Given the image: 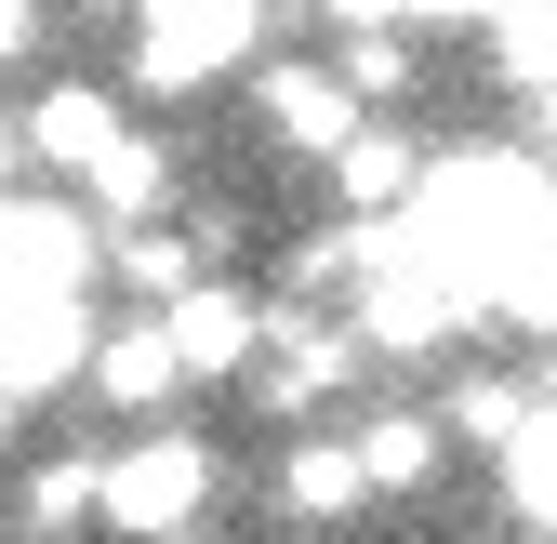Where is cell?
<instances>
[{
	"label": "cell",
	"mask_w": 557,
	"mask_h": 544,
	"mask_svg": "<svg viewBox=\"0 0 557 544\" xmlns=\"http://www.w3.org/2000/svg\"><path fill=\"white\" fill-rule=\"evenodd\" d=\"M425 147H398V133H359V147L332 160V186H345V226H385V213H411V199H425Z\"/></svg>",
	"instance_id": "cell-9"
},
{
	"label": "cell",
	"mask_w": 557,
	"mask_h": 544,
	"mask_svg": "<svg viewBox=\"0 0 557 544\" xmlns=\"http://www.w3.org/2000/svg\"><path fill=\"white\" fill-rule=\"evenodd\" d=\"M345 372H359V332H332V319H293V306H278V346H265V398H278V412H306V398H332Z\"/></svg>",
	"instance_id": "cell-8"
},
{
	"label": "cell",
	"mask_w": 557,
	"mask_h": 544,
	"mask_svg": "<svg viewBox=\"0 0 557 544\" xmlns=\"http://www.w3.org/2000/svg\"><path fill=\"white\" fill-rule=\"evenodd\" d=\"M278 505H293V518H345V505H372L359 438H293V465H278Z\"/></svg>",
	"instance_id": "cell-11"
},
{
	"label": "cell",
	"mask_w": 557,
	"mask_h": 544,
	"mask_svg": "<svg viewBox=\"0 0 557 544\" xmlns=\"http://www.w3.org/2000/svg\"><path fill=\"white\" fill-rule=\"evenodd\" d=\"M14 147H27V173H66V186H94V173L133 147V120H120V94H94V81H53V94H27Z\"/></svg>",
	"instance_id": "cell-5"
},
{
	"label": "cell",
	"mask_w": 557,
	"mask_h": 544,
	"mask_svg": "<svg viewBox=\"0 0 557 544\" xmlns=\"http://www.w3.org/2000/svg\"><path fill=\"white\" fill-rule=\"evenodd\" d=\"M531 412H544V398H531V385H505V372H465V385H451V438H478V452H518V438H531Z\"/></svg>",
	"instance_id": "cell-14"
},
{
	"label": "cell",
	"mask_w": 557,
	"mask_h": 544,
	"mask_svg": "<svg viewBox=\"0 0 557 544\" xmlns=\"http://www.w3.org/2000/svg\"><path fill=\"white\" fill-rule=\"evenodd\" d=\"M359 479H372V492H425V479H438V425H425V412H372V425H359Z\"/></svg>",
	"instance_id": "cell-13"
},
{
	"label": "cell",
	"mask_w": 557,
	"mask_h": 544,
	"mask_svg": "<svg viewBox=\"0 0 557 544\" xmlns=\"http://www.w3.org/2000/svg\"><path fill=\"white\" fill-rule=\"evenodd\" d=\"M319 14H332V27H345V40H398V27H411V14H425V0H319Z\"/></svg>",
	"instance_id": "cell-17"
},
{
	"label": "cell",
	"mask_w": 557,
	"mask_h": 544,
	"mask_svg": "<svg viewBox=\"0 0 557 544\" xmlns=\"http://www.w3.org/2000/svg\"><path fill=\"white\" fill-rule=\"evenodd\" d=\"M199 505H213V438H186V425L133 438V452L107 465V531H133V544H173Z\"/></svg>",
	"instance_id": "cell-3"
},
{
	"label": "cell",
	"mask_w": 557,
	"mask_h": 544,
	"mask_svg": "<svg viewBox=\"0 0 557 544\" xmlns=\"http://www.w3.org/2000/svg\"><path fill=\"white\" fill-rule=\"evenodd\" d=\"M66 518H107V465H94V452L27 465V531H66Z\"/></svg>",
	"instance_id": "cell-15"
},
{
	"label": "cell",
	"mask_w": 557,
	"mask_h": 544,
	"mask_svg": "<svg viewBox=\"0 0 557 544\" xmlns=\"http://www.w3.org/2000/svg\"><path fill=\"white\" fill-rule=\"evenodd\" d=\"M252 53V0H133V81L147 94H199Z\"/></svg>",
	"instance_id": "cell-1"
},
{
	"label": "cell",
	"mask_w": 557,
	"mask_h": 544,
	"mask_svg": "<svg viewBox=\"0 0 557 544\" xmlns=\"http://www.w3.org/2000/svg\"><path fill=\"white\" fill-rule=\"evenodd\" d=\"M265 133L293 160H345L372 120H359V81H345V66H265Z\"/></svg>",
	"instance_id": "cell-7"
},
{
	"label": "cell",
	"mask_w": 557,
	"mask_h": 544,
	"mask_svg": "<svg viewBox=\"0 0 557 544\" xmlns=\"http://www.w3.org/2000/svg\"><path fill=\"white\" fill-rule=\"evenodd\" d=\"M0 293H94V265H107V226H94V199H53L27 186L14 213H0Z\"/></svg>",
	"instance_id": "cell-4"
},
{
	"label": "cell",
	"mask_w": 557,
	"mask_h": 544,
	"mask_svg": "<svg viewBox=\"0 0 557 544\" xmlns=\"http://www.w3.org/2000/svg\"><path fill=\"white\" fill-rule=\"evenodd\" d=\"M160 332H173V359H186V385H213V372H252V359L278 346V319H265L252 293H226V280H199L186 306H160Z\"/></svg>",
	"instance_id": "cell-6"
},
{
	"label": "cell",
	"mask_w": 557,
	"mask_h": 544,
	"mask_svg": "<svg viewBox=\"0 0 557 544\" xmlns=\"http://www.w3.org/2000/svg\"><path fill=\"white\" fill-rule=\"evenodd\" d=\"M531 133H544V160H557V94H531Z\"/></svg>",
	"instance_id": "cell-18"
},
{
	"label": "cell",
	"mask_w": 557,
	"mask_h": 544,
	"mask_svg": "<svg viewBox=\"0 0 557 544\" xmlns=\"http://www.w3.org/2000/svg\"><path fill=\"white\" fill-rule=\"evenodd\" d=\"M345 81H359V107L372 94H411V53L398 40H345Z\"/></svg>",
	"instance_id": "cell-16"
},
{
	"label": "cell",
	"mask_w": 557,
	"mask_h": 544,
	"mask_svg": "<svg viewBox=\"0 0 557 544\" xmlns=\"http://www.w3.org/2000/svg\"><path fill=\"white\" fill-rule=\"evenodd\" d=\"M425 14H492V0H425Z\"/></svg>",
	"instance_id": "cell-19"
},
{
	"label": "cell",
	"mask_w": 557,
	"mask_h": 544,
	"mask_svg": "<svg viewBox=\"0 0 557 544\" xmlns=\"http://www.w3.org/2000/svg\"><path fill=\"white\" fill-rule=\"evenodd\" d=\"M107 332L81 293H0V385H14V412H40L53 385H94Z\"/></svg>",
	"instance_id": "cell-2"
},
{
	"label": "cell",
	"mask_w": 557,
	"mask_h": 544,
	"mask_svg": "<svg viewBox=\"0 0 557 544\" xmlns=\"http://www.w3.org/2000/svg\"><path fill=\"white\" fill-rule=\"evenodd\" d=\"M478 27H492V66L518 94H557V0H492Z\"/></svg>",
	"instance_id": "cell-12"
},
{
	"label": "cell",
	"mask_w": 557,
	"mask_h": 544,
	"mask_svg": "<svg viewBox=\"0 0 557 544\" xmlns=\"http://www.w3.org/2000/svg\"><path fill=\"white\" fill-rule=\"evenodd\" d=\"M173 385H186V359H173V332H160V319L107 332V359H94V398H120V412H160Z\"/></svg>",
	"instance_id": "cell-10"
}]
</instances>
